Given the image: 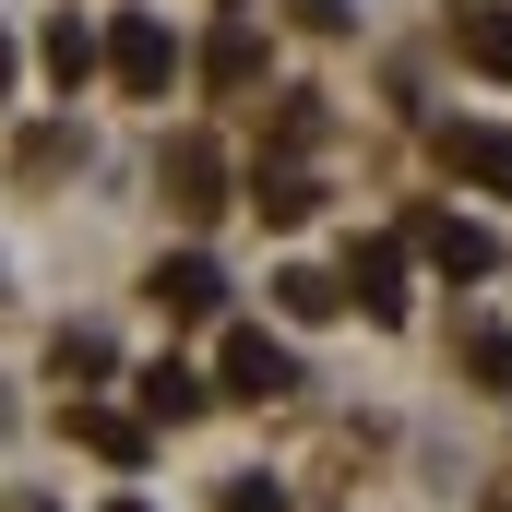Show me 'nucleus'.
<instances>
[{"instance_id": "obj_11", "label": "nucleus", "mask_w": 512, "mask_h": 512, "mask_svg": "<svg viewBox=\"0 0 512 512\" xmlns=\"http://www.w3.org/2000/svg\"><path fill=\"white\" fill-rule=\"evenodd\" d=\"M72 441H84V453H108V465H143V429H131L120 405H72Z\"/></svg>"}, {"instance_id": "obj_19", "label": "nucleus", "mask_w": 512, "mask_h": 512, "mask_svg": "<svg viewBox=\"0 0 512 512\" xmlns=\"http://www.w3.org/2000/svg\"><path fill=\"white\" fill-rule=\"evenodd\" d=\"M0 96H12V36H0Z\"/></svg>"}, {"instance_id": "obj_5", "label": "nucleus", "mask_w": 512, "mask_h": 512, "mask_svg": "<svg viewBox=\"0 0 512 512\" xmlns=\"http://www.w3.org/2000/svg\"><path fill=\"white\" fill-rule=\"evenodd\" d=\"M453 48H465L489 84H512V0H453Z\"/></svg>"}, {"instance_id": "obj_13", "label": "nucleus", "mask_w": 512, "mask_h": 512, "mask_svg": "<svg viewBox=\"0 0 512 512\" xmlns=\"http://www.w3.org/2000/svg\"><path fill=\"white\" fill-rule=\"evenodd\" d=\"M322 215V179H298V167H262V227H310Z\"/></svg>"}, {"instance_id": "obj_18", "label": "nucleus", "mask_w": 512, "mask_h": 512, "mask_svg": "<svg viewBox=\"0 0 512 512\" xmlns=\"http://www.w3.org/2000/svg\"><path fill=\"white\" fill-rule=\"evenodd\" d=\"M298 24L310 36H346V0H298Z\"/></svg>"}, {"instance_id": "obj_12", "label": "nucleus", "mask_w": 512, "mask_h": 512, "mask_svg": "<svg viewBox=\"0 0 512 512\" xmlns=\"http://www.w3.org/2000/svg\"><path fill=\"white\" fill-rule=\"evenodd\" d=\"M36 48H48V84H60V96H72V84H84V72H96V60H108V48H96V36H84V24H72V12H60V24H48V36H36Z\"/></svg>"}, {"instance_id": "obj_1", "label": "nucleus", "mask_w": 512, "mask_h": 512, "mask_svg": "<svg viewBox=\"0 0 512 512\" xmlns=\"http://www.w3.org/2000/svg\"><path fill=\"white\" fill-rule=\"evenodd\" d=\"M108 72H120V96H167V84H179V36H167L155 12H120V24H108Z\"/></svg>"}, {"instance_id": "obj_4", "label": "nucleus", "mask_w": 512, "mask_h": 512, "mask_svg": "<svg viewBox=\"0 0 512 512\" xmlns=\"http://www.w3.org/2000/svg\"><path fill=\"white\" fill-rule=\"evenodd\" d=\"M155 310H167V322H215V310H227V274H215L203 251L155 262Z\"/></svg>"}, {"instance_id": "obj_7", "label": "nucleus", "mask_w": 512, "mask_h": 512, "mask_svg": "<svg viewBox=\"0 0 512 512\" xmlns=\"http://www.w3.org/2000/svg\"><path fill=\"white\" fill-rule=\"evenodd\" d=\"M346 286H358V310H370V322H405V251H393V239H358Z\"/></svg>"}, {"instance_id": "obj_14", "label": "nucleus", "mask_w": 512, "mask_h": 512, "mask_svg": "<svg viewBox=\"0 0 512 512\" xmlns=\"http://www.w3.org/2000/svg\"><path fill=\"white\" fill-rule=\"evenodd\" d=\"M203 72H215L227 96H251V84H262V36H251V24H227V36L203 48Z\"/></svg>"}, {"instance_id": "obj_17", "label": "nucleus", "mask_w": 512, "mask_h": 512, "mask_svg": "<svg viewBox=\"0 0 512 512\" xmlns=\"http://www.w3.org/2000/svg\"><path fill=\"white\" fill-rule=\"evenodd\" d=\"M227 512H286V489H274V477H239V489H227Z\"/></svg>"}, {"instance_id": "obj_9", "label": "nucleus", "mask_w": 512, "mask_h": 512, "mask_svg": "<svg viewBox=\"0 0 512 512\" xmlns=\"http://www.w3.org/2000/svg\"><path fill=\"white\" fill-rule=\"evenodd\" d=\"M131 393H143V417H155V429H191V417H203V370H179V358L131 370Z\"/></svg>"}, {"instance_id": "obj_21", "label": "nucleus", "mask_w": 512, "mask_h": 512, "mask_svg": "<svg viewBox=\"0 0 512 512\" xmlns=\"http://www.w3.org/2000/svg\"><path fill=\"white\" fill-rule=\"evenodd\" d=\"M108 512H143V501H108Z\"/></svg>"}, {"instance_id": "obj_20", "label": "nucleus", "mask_w": 512, "mask_h": 512, "mask_svg": "<svg viewBox=\"0 0 512 512\" xmlns=\"http://www.w3.org/2000/svg\"><path fill=\"white\" fill-rule=\"evenodd\" d=\"M12 512H60V501H12Z\"/></svg>"}, {"instance_id": "obj_3", "label": "nucleus", "mask_w": 512, "mask_h": 512, "mask_svg": "<svg viewBox=\"0 0 512 512\" xmlns=\"http://www.w3.org/2000/svg\"><path fill=\"white\" fill-rule=\"evenodd\" d=\"M441 167H453V179H477V191H512V131H489V120H441Z\"/></svg>"}, {"instance_id": "obj_6", "label": "nucleus", "mask_w": 512, "mask_h": 512, "mask_svg": "<svg viewBox=\"0 0 512 512\" xmlns=\"http://www.w3.org/2000/svg\"><path fill=\"white\" fill-rule=\"evenodd\" d=\"M155 179H167V203H179V215H215V203H227V191H215V179H227V167H215V143H203V131H179V143H167V167H155Z\"/></svg>"}, {"instance_id": "obj_15", "label": "nucleus", "mask_w": 512, "mask_h": 512, "mask_svg": "<svg viewBox=\"0 0 512 512\" xmlns=\"http://www.w3.org/2000/svg\"><path fill=\"white\" fill-rule=\"evenodd\" d=\"M48 370H60V382L84 393V382H96V370H108V334H96V322H72V334L48 346Z\"/></svg>"}, {"instance_id": "obj_2", "label": "nucleus", "mask_w": 512, "mask_h": 512, "mask_svg": "<svg viewBox=\"0 0 512 512\" xmlns=\"http://www.w3.org/2000/svg\"><path fill=\"white\" fill-rule=\"evenodd\" d=\"M215 393H239V405H274V393H298V358H286L262 322H239V334H227V382H215Z\"/></svg>"}, {"instance_id": "obj_10", "label": "nucleus", "mask_w": 512, "mask_h": 512, "mask_svg": "<svg viewBox=\"0 0 512 512\" xmlns=\"http://www.w3.org/2000/svg\"><path fill=\"white\" fill-rule=\"evenodd\" d=\"M274 310H286V322H334V310H346V286H334L322 262H286V274H274Z\"/></svg>"}, {"instance_id": "obj_16", "label": "nucleus", "mask_w": 512, "mask_h": 512, "mask_svg": "<svg viewBox=\"0 0 512 512\" xmlns=\"http://www.w3.org/2000/svg\"><path fill=\"white\" fill-rule=\"evenodd\" d=\"M465 358H477V382H489V393H512V346H501V334H477Z\"/></svg>"}, {"instance_id": "obj_8", "label": "nucleus", "mask_w": 512, "mask_h": 512, "mask_svg": "<svg viewBox=\"0 0 512 512\" xmlns=\"http://www.w3.org/2000/svg\"><path fill=\"white\" fill-rule=\"evenodd\" d=\"M417 251L441 262V274H501V239L489 227H453V215H417Z\"/></svg>"}]
</instances>
